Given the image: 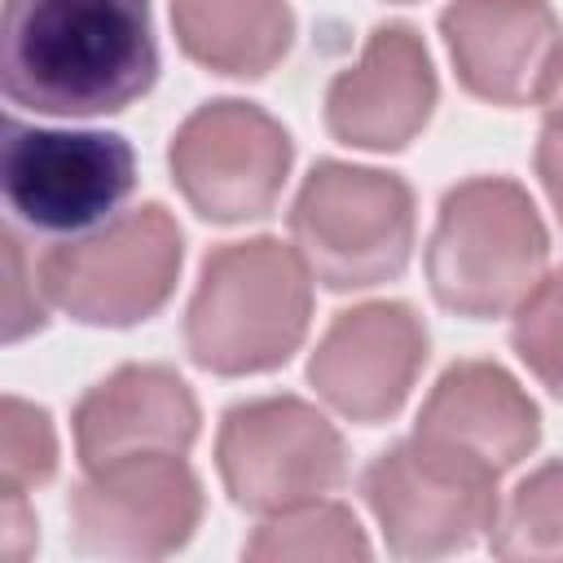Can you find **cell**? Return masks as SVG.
I'll return each mask as SVG.
<instances>
[{
	"label": "cell",
	"instance_id": "1",
	"mask_svg": "<svg viewBox=\"0 0 563 563\" xmlns=\"http://www.w3.org/2000/svg\"><path fill=\"white\" fill-rule=\"evenodd\" d=\"M158 79L150 0H4L0 88L53 119L119 114Z\"/></svg>",
	"mask_w": 563,
	"mask_h": 563
},
{
	"label": "cell",
	"instance_id": "2",
	"mask_svg": "<svg viewBox=\"0 0 563 563\" xmlns=\"http://www.w3.org/2000/svg\"><path fill=\"white\" fill-rule=\"evenodd\" d=\"M312 321V273L282 238L207 251L185 312L189 361L220 378L286 365Z\"/></svg>",
	"mask_w": 563,
	"mask_h": 563
},
{
	"label": "cell",
	"instance_id": "3",
	"mask_svg": "<svg viewBox=\"0 0 563 563\" xmlns=\"http://www.w3.org/2000/svg\"><path fill=\"white\" fill-rule=\"evenodd\" d=\"M550 233L537 202L510 176H471L440 202L427 238V282L444 312L488 321L541 282Z\"/></svg>",
	"mask_w": 563,
	"mask_h": 563
},
{
	"label": "cell",
	"instance_id": "4",
	"mask_svg": "<svg viewBox=\"0 0 563 563\" xmlns=\"http://www.w3.org/2000/svg\"><path fill=\"white\" fill-rule=\"evenodd\" d=\"M290 242L325 290H369L413 255V189L396 172L321 158L290 207Z\"/></svg>",
	"mask_w": 563,
	"mask_h": 563
},
{
	"label": "cell",
	"instance_id": "5",
	"mask_svg": "<svg viewBox=\"0 0 563 563\" xmlns=\"http://www.w3.org/2000/svg\"><path fill=\"white\" fill-rule=\"evenodd\" d=\"M185 233L163 202L119 211L92 233L66 238L40 255V290L84 325H141L176 290Z\"/></svg>",
	"mask_w": 563,
	"mask_h": 563
},
{
	"label": "cell",
	"instance_id": "6",
	"mask_svg": "<svg viewBox=\"0 0 563 563\" xmlns=\"http://www.w3.org/2000/svg\"><path fill=\"white\" fill-rule=\"evenodd\" d=\"M365 506L400 559H440L466 550L497 523V471L453 444L409 435L383 449L361 475Z\"/></svg>",
	"mask_w": 563,
	"mask_h": 563
},
{
	"label": "cell",
	"instance_id": "7",
	"mask_svg": "<svg viewBox=\"0 0 563 563\" xmlns=\"http://www.w3.org/2000/svg\"><path fill=\"white\" fill-rule=\"evenodd\" d=\"M136 185V154L119 132L4 123L0 189L9 211L53 238H79L119 216Z\"/></svg>",
	"mask_w": 563,
	"mask_h": 563
},
{
	"label": "cell",
	"instance_id": "8",
	"mask_svg": "<svg viewBox=\"0 0 563 563\" xmlns=\"http://www.w3.org/2000/svg\"><path fill=\"white\" fill-rule=\"evenodd\" d=\"M216 466L233 506L277 515L334 493L347 479V444L317 405L299 396H255L224 409Z\"/></svg>",
	"mask_w": 563,
	"mask_h": 563
},
{
	"label": "cell",
	"instance_id": "9",
	"mask_svg": "<svg viewBox=\"0 0 563 563\" xmlns=\"http://www.w3.org/2000/svg\"><path fill=\"white\" fill-rule=\"evenodd\" d=\"M290 163V132L242 97L198 106L167 145V167L180 198L211 224L268 216L282 198Z\"/></svg>",
	"mask_w": 563,
	"mask_h": 563
},
{
	"label": "cell",
	"instance_id": "10",
	"mask_svg": "<svg viewBox=\"0 0 563 563\" xmlns=\"http://www.w3.org/2000/svg\"><path fill=\"white\" fill-rule=\"evenodd\" d=\"M202 523V484L185 453H123L70 488V541L106 559H163Z\"/></svg>",
	"mask_w": 563,
	"mask_h": 563
},
{
	"label": "cell",
	"instance_id": "11",
	"mask_svg": "<svg viewBox=\"0 0 563 563\" xmlns=\"http://www.w3.org/2000/svg\"><path fill=\"white\" fill-rule=\"evenodd\" d=\"M422 317L400 299H369L334 312L308 356V383L347 422L374 427L400 413L427 365Z\"/></svg>",
	"mask_w": 563,
	"mask_h": 563
},
{
	"label": "cell",
	"instance_id": "12",
	"mask_svg": "<svg viewBox=\"0 0 563 563\" xmlns=\"http://www.w3.org/2000/svg\"><path fill=\"white\" fill-rule=\"evenodd\" d=\"M440 97L431 53L409 22H378L361 62L325 88V128L352 150H405L431 119Z\"/></svg>",
	"mask_w": 563,
	"mask_h": 563
},
{
	"label": "cell",
	"instance_id": "13",
	"mask_svg": "<svg viewBox=\"0 0 563 563\" xmlns=\"http://www.w3.org/2000/svg\"><path fill=\"white\" fill-rule=\"evenodd\" d=\"M440 35L471 97L523 106L537 97L541 66L559 44V18L545 0H449Z\"/></svg>",
	"mask_w": 563,
	"mask_h": 563
},
{
	"label": "cell",
	"instance_id": "14",
	"mask_svg": "<svg viewBox=\"0 0 563 563\" xmlns=\"http://www.w3.org/2000/svg\"><path fill=\"white\" fill-rule=\"evenodd\" d=\"M70 422L88 471L123 453H189L202 413L189 383L172 365H119L79 396Z\"/></svg>",
	"mask_w": 563,
	"mask_h": 563
},
{
	"label": "cell",
	"instance_id": "15",
	"mask_svg": "<svg viewBox=\"0 0 563 563\" xmlns=\"http://www.w3.org/2000/svg\"><path fill=\"white\" fill-rule=\"evenodd\" d=\"M413 431L453 444L501 475L537 449L541 409L497 361H453L422 400Z\"/></svg>",
	"mask_w": 563,
	"mask_h": 563
},
{
	"label": "cell",
	"instance_id": "16",
	"mask_svg": "<svg viewBox=\"0 0 563 563\" xmlns=\"http://www.w3.org/2000/svg\"><path fill=\"white\" fill-rule=\"evenodd\" d=\"M172 31L189 62L264 79L295 40V13L286 0H172Z\"/></svg>",
	"mask_w": 563,
	"mask_h": 563
},
{
	"label": "cell",
	"instance_id": "17",
	"mask_svg": "<svg viewBox=\"0 0 563 563\" xmlns=\"http://www.w3.org/2000/svg\"><path fill=\"white\" fill-rule=\"evenodd\" d=\"M246 559H369V541L356 515L339 501H299L268 515L242 545Z\"/></svg>",
	"mask_w": 563,
	"mask_h": 563
},
{
	"label": "cell",
	"instance_id": "18",
	"mask_svg": "<svg viewBox=\"0 0 563 563\" xmlns=\"http://www.w3.org/2000/svg\"><path fill=\"white\" fill-rule=\"evenodd\" d=\"M488 545L497 559L563 563V457L515 484L497 510V523L488 528Z\"/></svg>",
	"mask_w": 563,
	"mask_h": 563
},
{
	"label": "cell",
	"instance_id": "19",
	"mask_svg": "<svg viewBox=\"0 0 563 563\" xmlns=\"http://www.w3.org/2000/svg\"><path fill=\"white\" fill-rule=\"evenodd\" d=\"M57 471V435L48 409L4 396L0 400V493L26 497Z\"/></svg>",
	"mask_w": 563,
	"mask_h": 563
},
{
	"label": "cell",
	"instance_id": "20",
	"mask_svg": "<svg viewBox=\"0 0 563 563\" xmlns=\"http://www.w3.org/2000/svg\"><path fill=\"white\" fill-rule=\"evenodd\" d=\"M510 343L519 361L563 400V268L545 273L510 312Z\"/></svg>",
	"mask_w": 563,
	"mask_h": 563
},
{
	"label": "cell",
	"instance_id": "21",
	"mask_svg": "<svg viewBox=\"0 0 563 563\" xmlns=\"http://www.w3.org/2000/svg\"><path fill=\"white\" fill-rule=\"evenodd\" d=\"M4 260H9V295H4V339L18 343L22 334L31 330H44V303L31 299L22 303V290H26V268H22V242L13 229H4Z\"/></svg>",
	"mask_w": 563,
	"mask_h": 563
},
{
	"label": "cell",
	"instance_id": "22",
	"mask_svg": "<svg viewBox=\"0 0 563 563\" xmlns=\"http://www.w3.org/2000/svg\"><path fill=\"white\" fill-rule=\"evenodd\" d=\"M537 176H541V189L563 224V132L554 128H541V141H537Z\"/></svg>",
	"mask_w": 563,
	"mask_h": 563
},
{
	"label": "cell",
	"instance_id": "23",
	"mask_svg": "<svg viewBox=\"0 0 563 563\" xmlns=\"http://www.w3.org/2000/svg\"><path fill=\"white\" fill-rule=\"evenodd\" d=\"M532 101L541 106L545 128L563 132V35H559V44L550 48V57L541 66V79H537V97Z\"/></svg>",
	"mask_w": 563,
	"mask_h": 563
},
{
	"label": "cell",
	"instance_id": "24",
	"mask_svg": "<svg viewBox=\"0 0 563 563\" xmlns=\"http://www.w3.org/2000/svg\"><path fill=\"white\" fill-rule=\"evenodd\" d=\"M396 4H413V0H396Z\"/></svg>",
	"mask_w": 563,
	"mask_h": 563
}]
</instances>
